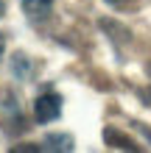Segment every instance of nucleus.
<instances>
[{"label": "nucleus", "instance_id": "5", "mask_svg": "<svg viewBox=\"0 0 151 153\" xmlns=\"http://www.w3.org/2000/svg\"><path fill=\"white\" fill-rule=\"evenodd\" d=\"M11 73L17 78H28L31 75V59L23 56V53H14L11 56Z\"/></svg>", "mask_w": 151, "mask_h": 153}, {"label": "nucleus", "instance_id": "3", "mask_svg": "<svg viewBox=\"0 0 151 153\" xmlns=\"http://www.w3.org/2000/svg\"><path fill=\"white\" fill-rule=\"evenodd\" d=\"M76 148V142L70 134L65 131H59V134H48L45 142H42V150H73Z\"/></svg>", "mask_w": 151, "mask_h": 153}, {"label": "nucleus", "instance_id": "7", "mask_svg": "<svg viewBox=\"0 0 151 153\" xmlns=\"http://www.w3.org/2000/svg\"><path fill=\"white\" fill-rule=\"evenodd\" d=\"M106 3H109V6H115V8H131V6H134L131 0H106Z\"/></svg>", "mask_w": 151, "mask_h": 153}, {"label": "nucleus", "instance_id": "2", "mask_svg": "<svg viewBox=\"0 0 151 153\" xmlns=\"http://www.w3.org/2000/svg\"><path fill=\"white\" fill-rule=\"evenodd\" d=\"M20 6H23V14L28 17L31 22H42L50 14L53 0H20Z\"/></svg>", "mask_w": 151, "mask_h": 153}, {"label": "nucleus", "instance_id": "1", "mask_svg": "<svg viewBox=\"0 0 151 153\" xmlns=\"http://www.w3.org/2000/svg\"><path fill=\"white\" fill-rule=\"evenodd\" d=\"M34 117H37V123H53L62 117V95L56 92H45L37 97V103H34Z\"/></svg>", "mask_w": 151, "mask_h": 153}, {"label": "nucleus", "instance_id": "6", "mask_svg": "<svg viewBox=\"0 0 151 153\" xmlns=\"http://www.w3.org/2000/svg\"><path fill=\"white\" fill-rule=\"evenodd\" d=\"M14 150H42V145H34V142H23V145H14Z\"/></svg>", "mask_w": 151, "mask_h": 153}, {"label": "nucleus", "instance_id": "8", "mask_svg": "<svg viewBox=\"0 0 151 153\" xmlns=\"http://www.w3.org/2000/svg\"><path fill=\"white\" fill-rule=\"evenodd\" d=\"M3 50H6V36L0 33V59H3Z\"/></svg>", "mask_w": 151, "mask_h": 153}, {"label": "nucleus", "instance_id": "9", "mask_svg": "<svg viewBox=\"0 0 151 153\" xmlns=\"http://www.w3.org/2000/svg\"><path fill=\"white\" fill-rule=\"evenodd\" d=\"M3 14H6V3L0 0V17H3Z\"/></svg>", "mask_w": 151, "mask_h": 153}, {"label": "nucleus", "instance_id": "4", "mask_svg": "<svg viewBox=\"0 0 151 153\" xmlns=\"http://www.w3.org/2000/svg\"><path fill=\"white\" fill-rule=\"evenodd\" d=\"M104 142L109 148H120V150H137V142L134 139H129V137H123L120 131H115V128H106L104 131Z\"/></svg>", "mask_w": 151, "mask_h": 153}]
</instances>
